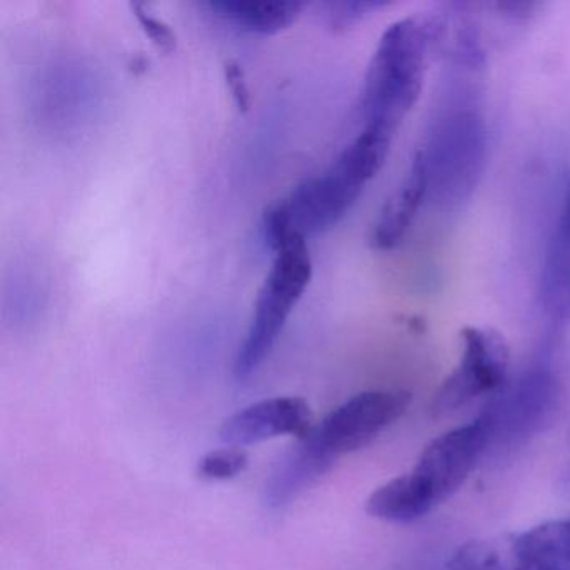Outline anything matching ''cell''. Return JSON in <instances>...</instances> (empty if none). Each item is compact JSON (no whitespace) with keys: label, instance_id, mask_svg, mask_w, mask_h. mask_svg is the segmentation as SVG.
<instances>
[{"label":"cell","instance_id":"cell-1","mask_svg":"<svg viewBox=\"0 0 570 570\" xmlns=\"http://www.w3.org/2000/svg\"><path fill=\"white\" fill-rule=\"evenodd\" d=\"M392 139L363 129L323 175L306 179L272 206L263 218L268 245L275 248L289 236L306 239L335 226L385 165Z\"/></svg>","mask_w":570,"mask_h":570},{"label":"cell","instance_id":"cell-2","mask_svg":"<svg viewBox=\"0 0 570 570\" xmlns=\"http://www.w3.org/2000/svg\"><path fill=\"white\" fill-rule=\"evenodd\" d=\"M446 32V19L429 12L400 19L383 32L363 85V129L395 135L419 101L426 69Z\"/></svg>","mask_w":570,"mask_h":570},{"label":"cell","instance_id":"cell-3","mask_svg":"<svg viewBox=\"0 0 570 570\" xmlns=\"http://www.w3.org/2000/svg\"><path fill=\"white\" fill-rule=\"evenodd\" d=\"M426 198L443 209L459 208L472 196L487 165V126L475 106H449L433 119L425 148Z\"/></svg>","mask_w":570,"mask_h":570},{"label":"cell","instance_id":"cell-4","mask_svg":"<svg viewBox=\"0 0 570 570\" xmlns=\"http://www.w3.org/2000/svg\"><path fill=\"white\" fill-rule=\"evenodd\" d=\"M273 252L275 262L259 288L248 332L236 355L238 380L248 379L262 366L312 282L313 262L306 239L289 236Z\"/></svg>","mask_w":570,"mask_h":570},{"label":"cell","instance_id":"cell-5","mask_svg":"<svg viewBox=\"0 0 570 570\" xmlns=\"http://www.w3.org/2000/svg\"><path fill=\"white\" fill-rule=\"evenodd\" d=\"M509 365V343L499 332L479 326L463 330L462 356L436 392L433 412L450 413L476 396L495 392L505 382Z\"/></svg>","mask_w":570,"mask_h":570},{"label":"cell","instance_id":"cell-6","mask_svg":"<svg viewBox=\"0 0 570 570\" xmlns=\"http://www.w3.org/2000/svg\"><path fill=\"white\" fill-rule=\"evenodd\" d=\"M412 395L402 390L358 393L328 413L312 435L333 459L368 445L409 409Z\"/></svg>","mask_w":570,"mask_h":570},{"label":"cell","instance_id":"cell-7","mask_svg":"<svg viewBox=\"0 0 570 570\" xmlns=\"http://www.w3.org/2000/svg\"><path fill=\"white\" fill-rule=\"evenodd\" d=\"M487 416L433 439L420 453L412 473L435 507L453 495L469 479L492 435Z\"/></svg>","mask_w":570,"mask_h":570},{"label":"cell","instance_id":"cell-8","mask_svg":"<svg viewBox=\"0 0 570 570\" xmlns=\"http://www.w3.org/2000/svg\"><path fill=\"white\" fill-rule=\"evenodd\" d=\"M312 410L298 396L262 400L223 423L219 436L232 446L252 445L279 435L303 440L313 432Z\"/></svg>","mask_w":570,"mask_h":570},{"label":"cell","instance_id":"cell-9","mask_svg":"<svg viewBox=\"0 0 570 570\" xmlns=\"http://www.w3.org/2000/svg\"><path fill=\"white\" fill-rule=\"evenodd\" d=\"M335 460L309 433L276 463L266 480L265 499L269 507H283L325 475Z\"/></svg>","mask_w":570,"mask_h":570},{"label":"cell","instance_id":"cell-10","mask_svg":"<svg viewBox=\"0 0 570 570\" xmlns=\"http://www.w3.org/2000/svg\"><path fill=\"white\" fill-rule=\"evenodd\" d=\"M540 302L553 322H570V181L543 263Z\"/></svg>","mask_w":570,"mask_h":570},{"label":"cell","instance_id":"cell-11","mask_svg":"<svg viewBox=\"0 0 570 570\" xmlns=\"http://www.w3.org/2000/svg\"><path fill=\"white\" fill-rule=\"evenodd\" d=\"M426 198V175L422 158L416 153L410 166L409 175L400 188L385 203L375 228H373L372 245L376 249L395 248L409 232L416 212Z\"/></svg>","mask_w":570,"mask_h":570},{"label":"cell","instance_id":"cell-12","mask_svg":"<svg viewBox=\"0 0 570 570\" xmlns=\"http://www.w3.org/2000/svg\"><path fill=\"white\" fill-rule=\"evenodd\" d=\"M306 4L282 0H225L208 2L205 8L226 24L248 35L273 36L295 24Z\"/></svg>","mask_w":570,"mask_h":570},{"label":"cell","instance_id":"cell-13","mask_svg":"<svg viewBox=\"0 0 570 570\" xmlns=\"http://www.w3.org/2000/svg\"><path fill=\"white\" fill-rule=\"evenodd\" d=\"M520 570H570V520H550L515 533Z\"/></svg>","mask_w":570,"mask_h":570},{"label":"cell","instance_id":"cell-14","mask_svg":"<svg viewBox=\"0 0 570 570\" xmlns=\"http://www.w3.org/2000/svg\"><path fill=\"white\" fill-rule=\"evenodd\" d=\"M433 509L435 503L412 472L379 487L366 500L370 515L392 523L415 522Z\"/></svg>","mask_w":570,"mask_h":570},{"label":"cell","instance_id":"cell-15","mask_svg":"<svg viewBox=\"0 0 570 570\" xmlns=\"http://www.w3.org/2000/svg\"><path fill=\"white\" fill-rule=\"evenodd\" d=\"M446 570H520L515 533L482 537L456 547Z\"/></svg>","mask_w":570,"mask_h":570},{"label":"cell","instance_id":"cell-16","mask_svg":"<svg viewBox=\"0 0 570 570\" xmlns=\"http://www.w3.org/2000/svg\"><path fill=\"white\" fill-rule=\"evenodd\" d=\"M248 453L239 446L213 450L199 460L198 473L206 480H229L248 466Z\"/></svg>","mask_w":570,"mask_h":570},{"label":"cell","instance_id":"cell-17","mask_svg":"<svg viewBox=\"0 0 570 570\" xmlns=\"http://www.w3.org/2000/svg\"><path fill=\"white\" fill-rule=\"evenodd\" d=\"M389 2H375V0H368V2L366 0H345V2H326L322 8L330 28L340 32L353 28L366 16L389 8Z\"/></svg>","mask_w":570,"mask_h":570},{"label":"cell","instance_id":"cell-18","mask_svg":"<svg viewBox=\"0 0 570 570\" xmlns=\"http://www.w3.org/2000/svg\"><path fill=\"white\" fill-rule=\"evenodd\" d=\"M131 9L142 31L151 39L153 45H155L159 51L166 52V55L175 51L176 36L166 22L159 21L158 18L149 14V12L146 11L145 4H138V2H136V4H131Z\"/></svg>","mask_w":570,"mask_h":570},{"label":"cell","instance_id":"cell-19","mask_svg":"<svg viewBox=\"0 0 570 570\" xmlns=\"http://www.w3.org/2000/svg\"><path fill=\"white\" fill-rule=\"evenodd\" d=\"M225 79L235 99L236 108L246 112L252 106V95H249L248 82H246L245 71L236 61L225 62Z\"/></svg>","mask_w":570,"mask_h":570},{"label":"cell","instance_id":"cell-20","mask_svg":"<svg viewBox=\"0 0 570 570\" xmlns=\"http://www.w3.org/2000/svg\"><path fill=\"white\" fill-rule=\"evenodd\" d=\"M495 8L503 18L512 19V21H529L539 11L540 4H537V2H515V0H509V2H499Z\"/></svg>","mask_w":570,"mask_h":570}]
</instances>
